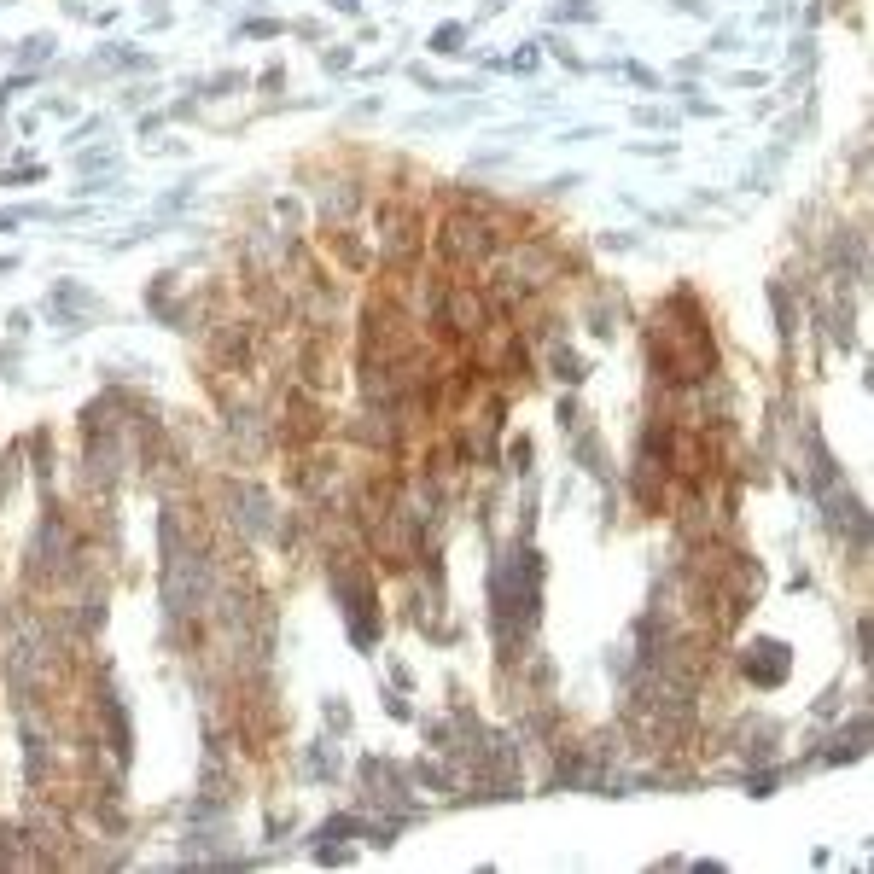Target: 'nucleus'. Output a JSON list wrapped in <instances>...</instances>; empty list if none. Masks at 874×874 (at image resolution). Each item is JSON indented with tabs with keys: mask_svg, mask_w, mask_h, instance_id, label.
Masks as SVG:
<instances>
[{
	"mask_svg": "<svg viewBox=\"0 0 874 874\" xmlns=\"http://www.w3.org/2000/svg\"><path fill=\"white\" fill-rule=\"evenodd\" d=\"M502 251V234L490 228V216H478V210H449L443 222H437V257L449 263V269H478V263H490Z\"/></svg>",
	"mask_w": 874,
	"mask_h": 874,
	"instance_id": "2",
	"label": "nucleus"
},
{
	"mask_svg": "<svg viewBox=\"0 0 874 874\" xmlns=\"http://www.w3.org/2000/svg\"><path fill=\"white\" fill-rule=\"evenodd\" d=\"M647 356L665 385H700L711 373V333H706V309H694V298L676 292L659 321L647 327Z\"/></svg>",
	"mask_w": 874,
	"mask_h": 874,
	"instance_id": "1",
	"label": "nucleus"
}]
</instances>
